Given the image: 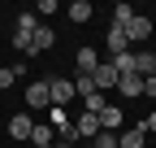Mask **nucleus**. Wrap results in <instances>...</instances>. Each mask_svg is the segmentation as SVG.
Segmentation results:
<instances>
[{
	"label": "nucleus",
	"instance_id": "1",
	"mask_svg": "<svg viewBox=\"0 0 156 148\" xmlns=\"http://www.w3.org/2000/svg\"><path fill=\"white\" fill-rule=\"evenodd\" d=\"M39 26V17L35 13H17V26H13V48H22L26 57H30V35Z\"/></svg>",
	"mask_w": 156,
	"mask_h": 148
},
{
	"label": "nucleus",
	"instance_id": "2",
	"mask_svg": "<svg viewBox=\"0 0 156 148\" xmlns=\"http://www.w3.org/2000/svg\"><path fill=\"white\" fill-rule=\"evenodd\" d=\"M26 109H52L48 79H39V83H26Z\"/></svg>",
	"mask_w": 156,
	"mask_h": 148
},
{
	"label": "nucleus",
	"instance_id": "3",
	"mask_svg": "<svg viewBox=\"0 0 156 148\" xmlns=\"http://www.w3.org/2000/svg\"><path fill=\"white\" fill-rule=\"evenodd\" d=\"M91 79H95V91H104V96H108V91L117 87V79H122V74H117V65H113V61H100Z\"/></svg>",
	"mask_w": 156,
	"mask_h": 148
},
{
	"label": "nucleus",
	"instance_id": "4",
	"mask_svg": "<svg viewBox=\"0 0 156 148\" xmlns=\"http://www.w3.org/2000/svg\"><path fill=\"white\" fill-rule=\"evenodd\" d=\"M30 131H35V118H30V113H13V118H9V139L30 144Z\"/></svg>",
	"mask_w": 156,
	"mask_h": 148
},
{
	"label": "nucleus",
	"instance_id": "5",
	"mask_svg": "<svg viewBox=\"0 0 156 148\" xmlns=\"http://www.w3.org/2000/svg\"><path fill=\"white\" fill-rule=\"evenodd\" d=\"M100 131H113V135H117V131H126V113H122L113 100L100 109Z\"/></svg>",
	"mask_w": 156,
	"mask_h": 148
},
{
	"label": "nucleus",
	"instance_id": "6",
	"mask_svg": "<svg viewBox=\"0 0 156 148\" xmlns=\"http://www.w3.org/2000/svg\"><path fill=\"white\" fill-rule=\"evenodd\" d=\"M52 44H56V31H52L48 22H39V26H35V35H30V57H39V52H48Z\"/></svg>",
	"mask_w": 156,
	"mask_h": 148
},
{
	"label": "nucleus",
	"instance_id": "7",
	"mask_svg": "<svg viewBox=\"0 0 156 148\" xmlns=\"http://www.w3.org/2000/svg\"><path fill=\"white\" fill-rule=\"evenodd\" d=\"M74 135L91 144L95 135H100V113H78V122H74Z\"/></svg>",
	"mask_w": 156,
	"mask_h": 148
},
{
	"label": "nucleus",
	"instance_id": "8",
	"mask_svg": "<svg viewBox=\"0 0 156 148\" xmlns=\"http://www.w3.org/2000/svg\"><path fill=\"white\" fill-rule=\"evenodd\" d=\"M126 35H130V48H134V44H143L147 35H152V17H143V13H134L130 22H126Z\"/></svg>",
	"mask_w": 156,
	"mask_h": 148
},
{
	"label": "nucleus",
	"instance_id": "9",
	"mask_svg": "<svg viewBox=\"0 0 156 148\" xmlns=\"http://www.w3.org/2000/svg\"><path fill=\"white\" fill-rule=\"evenodd\" d=\"M48 91H52V105H61V109H65V105H69V100L78 96L69 79H48Z\"/></svg>",
	"mask_w": 156,
	"mask_h": 148
},
{
	"label": "nucleus",
	"instance_id": "10",
	"mask_svg": "<svg viewBox=\"0 0 156 148\" xmlns=\"http://www.w3.org/2000/svg\"><path fill=\"white\" fill-rule=\"evenodd\" d=\"M117 91H122L126 100H139L143 96V79L139 74H122V79H117Z\"/></svg>",
	"mask_w": 156,
	"mask_h": 148
},
{
	"label": "nucleus",
	"instance_id": "11",
	"mask_svg": "<svg viewBox=\"0 0 156 148\" xmlns=\"http://www.w3.org/2000/svg\"><path fill=\"white\" fill-rule=\"evenodd\" d=\"M117 144L122 148H147V131L143 126H126V131L117 135Z\"/></svg>",
	"mask_w": 156,
	"mask_h": 148
},
{
	"label": "nucleus",
	"instance_id": "12",
	"mask_svg": "<svg viewBox=\"0 0 156 148\" xmlns=\"http://www.w3.org/2000/svg\"><path fill=\"white\" fill-rule=\"evenodd\" d=\"M56 144V131L48 122H35V131H30V148H52Z\"/></svg>",
	"mask_w": 156,
	"mask_h": 148
},
{
	"label": "nucleus",
	"instance_id": "13",
	"mask_svg": "<svg viewBox=\"0 0 156 148\" xmlns=\"http://www.w3.org/2000/svg\"><path fill=\"white\" fill-rule=\"evenodd\" d=\"M48 126H52V131H56V135H65V131H69V126H74V118L65 113V109H61V105H52V109H48Z\"/></svg>",
	"mask_w": 156,
	"mask_h": 148
},
{
	"label": "nucleus",
	"instance_id": "14",
	"mask_svg": "<svg viewBox=\"0 0 156 148\" xmlns=\"http://www.w3.org/2000/svg\"><path fill=\"white\" fill-rule=\"evenodd\" d=\"M108 48H113V57L130 52V35H126V26H108Z\"/></svg>",
	"mask_w": 156,
	"mask_h": 148
},
{
	"label": "nucleus",
	"instance_id": "15",
	"mask_svg": "<svg viewBox=\"0 0 156 148\" xmlns=\"http://www.w3.org/2000/svg\"><path fill=\"white\" fill-rule=\"evenodd\" d=\"M134 74H139V79L156 74V52H147V48H139V52H134Z\"/></svg>",
	"mask_w": 156,
	"mask_h": 148
},
{
	"label": "nucleus",
	"instance_id": "16",
	"mask_svg": "<svg viewBox=\"0 0 156 148\" xmlns=\"http://www.w3.org/2000/svg\"><path fill=\"white\" fill-rule=\"evenodd\" d=\"M65 13H69V22H78V26H83V22H91V13H95V9H91V0H74Z\"/></svg>",
	"mask_w": 156,
	"mask_h": 148
},
{
	"label": "nucleus",
	"instance_id": "17",
	"mask_svg": "<svg viewBox=\"0 0 156 148\" xmlns=\"http://www.w3.org/2000/svg\"><path fill=\"white\" fill-rule=\"evenodd\" d=\"M100 57H95V48H78V74H95Z\"/></svg>",
	"mask_w": 156,
	"mask_h": 148
},
{
	"label": "nucleus",
	"instance_id": "18",
	"mask_svg": "<svg viewBox=\"0 0 156 148\" xmlns=\"http://www.w3.org/2000/svg\"><path fill=\"white\" fill-rule=\"evenodd\" d=\"M104 105H108V96H104V91H91V96H83V113H100Z\"/></svg>",
	"mask_w": 156,
	"mask_h": 148
},
{
	"label": "nucleus",
	"instance_id": "19",
	"mask_svg": "<svg viewBox=\"0 0 156 148\" xmlns=\"http://www.w3.org/2000/svg\"><path fill=\"white\" fill-rule=\"evenodd\" d=\"M130 17H134V5H126V0H122V5H113V26H126Z\"/></svg>",
	"mask_w": 156,
	"mask_h": 148
},
{
	"label": "nucleus",
	"instance_id": "20",
	"mask_svg": "<svg viewBox=\"0 0 156 148\" xmlns=\"http://www.w3.org/2000/svg\"><path fill=\"white\" fill-rule=\"evenodd\" d=\"M74 91H78V96H91V91H95V79H91V74H78V79H74Z\"/></svg>",
	"mask_w": 156,
	"mask_h": 148
},
{
	"label": "nucleus",
	"instance_id": "21",
	"mask_svg": "<svg viewBox=\"0 0 156 148\" xmlns=\"http://www.w3.org/2000/svg\"><path fill=\"white\" fill-rule=\"evenodd\" d=\"M13 83H17V74H13V65H0V87H5V91H9Z\"/></svg>",
	"mask_w": 156,
	"mask_h": 148
},
{
	"label": "nucleus",
	"instance_id": "22",
	"mask_svg": "<svg viewBox=\"0 0 156 148\" xmlns=\"http://www.w3.org/2000/svg\"><path fill=\"white\" fill-rule=\"evenodd\" d=\"M139 126H143V131H147V135H156V109H152V113H147V118H143Z\"/></svg>",
	"mask_w": 156,
	"mask_h": 148
},
{
	"label": "nucleus",
	"instance_id": "23",
	"mask_svg": "<svg viewBox=\"0 0 156 148\" xmlns=\"http://www.w3.org/2000/svg\"><path fill=\"white\" fill-rule=\"evenodd\" d=\"M143 96H156V74H147V79H143Z\"/></svg>",
	"mask_w": 156,
	"mask_h": 148
}]
</instances>
